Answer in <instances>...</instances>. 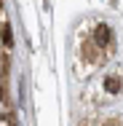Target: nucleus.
<instances>
[{"label":"nucleus","instance_id":"20e7f679","mask_svg":"<svg viewBox=\"0 0 123 126\" xmlns=\"http://www.w3.org/2000/svg\"><path fill=\"white\" fill-rule=\"evenodd\" d=\"M0 8H3V0H0Z\"/></svg>","mask_w":123,"mask_h":126},{"label":"nucleus","instance_id":"f257e3e1","mask_svg":"<svg viewBox=\"0 0 123 126\" xmlns=\"http://www.w3.org/2000/svg\"><path fill=\"white\" fill-rule=\"evenodd\" d=\"M94 43H96V48H112V27L110 24H96Z\"/></svg>","mask_w":123,"mask_h":126},{"label":"nucleus","instance_id":"39448f33","mask_svg":"<svg viewBox=\"0 0 123 126\" xmlns=\"http://www.w3.org/2000/svg\"><path fill=\"white\" fill-rule=\"evenodd\" d=\"M107 126H115V124H107Z\"/></svg>","mask_w":123,"mask_h":126},{"label":"nucleus","instance_id":"7ed1b4c3","mask_svg":"<svg viewBox=\"0 0 123 126\" xmlns=\"http://www.w3.org/2000/svg\"><path fill=\"white\" fill-rule=\"evenodd\" d=\"M3 46H14V35H11V24H3Z\"/></svg>","mask_w":123,"mask_h":126},{"label":"nucleus","instance_id":"f03ea898","mask_svg":"<svg viewBox=\"0 0 123 126\" xmlns=\"http://www.w3.org/2000/svg\"><path fill=\"white\" fill-rule=\"evenodd\" d=\"M121 89H123V80H121L118 75H107V78H104V91H110V94H118Z\"/></svg>","mask_w":123,"mask_h":126}]
</instances>
